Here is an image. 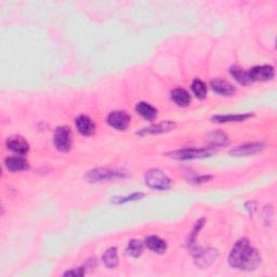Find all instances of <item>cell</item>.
Here are the masks:
<instances>
[{
	"mask_svg": "<svg viewBox=\"0 0 277 277\" xmlns=\"http://www.w3.org/2000/svg\"><path fill=\"white\" fill-rule=\"evenodd\" d=\"M126 177V173L119 170H113L109 168H97L90 170L89 172L86 173V180L90 183H99V182L111 181L123 179Z\"/></svg>",
	"mask_w": 277,
	"mask_h": 277,
	"instance_id": "obj_1",
	"label": "cell"
},
{
	"mask_svg": "<svg viewBox=\"0 0 277 277\" xmlns=\"http://www.w3.org/2000/svg\"><path fill=\"white\" fill-rule=\"evenodd\" d=\"M145 183L150 188L166 191L171 186V180L159 169H150L145 173Z\"/></svg>",
	"mask_w": 277,
	"mask_h": 277,
	"instance_id": "obj_2",
	"label": "cell"
},
{
	"mask_svg": "<svg viewBox=\"0 0 277 277\" xmlns=\"http://www.w3.org/2000/svg\"><path fill=\"white\" fill-rule=\"evenodd\" d=\"M251 246L247 238H242L236 242L234 247L232 248L229 256L230 266L235 269H241L243 261L249 253Z\"/></svg>",
	"mask_w": 277,
	"mask_h": 277,
	"instance_id": "obj_3",
	"label": "cell"
},
{
	"mask_svg": "<svg viewBox=\"0 0 277 277\" xmlns=\"http://www.w3.org/2000/svg\"><path fill=\"white\" fill-rule=\"evenodd\" d=\"M213 153L212 147H205V148H193L187 147L183 149L174 150V152L168 154L171 158L180 159V160H188V159H196L203 158V157L210 156Z\"/></svg>",
	"mask_w": 277,
	"mask_h": 277,
	"instance_id": "obj_4",
	"label": "cell"
},
{
	"mask_svg": "<svg viewBox=\"0 0 277 277\" xmlns=\"http://www.w3.org/2000/svg\"><path fill=\"white\" fill-rule=\"evenodd\" d=\"M54 145L60 152H68L72 147V132L67 127H59L54 134Z\"/></svg>",
	"mask_w": 277,
	"mask_h": 277,
	"instance_id": "obj_5",
	"label": "cell"
},
{
	"mask_svg": "<svg viewBox=\"0 0 277 277\" xmlns=\"http://www.w3.org/2000/svg\"><path fill=\"white\" fill-rule=\"evenodd\" d=\"M274 74V67L271 65L256 66L247 72L250 84L255 83V81H268L273 79Z\"/></svg>",
	"mask_w": 277,
	"mask_h": 277,
	"instance_id": "obj_6",
	"label": "cell"
},
{
	"mask_svg": "<svg viewBox=\"0 0 277 277\" xmlns=\"http://www.w3.org/2000/svg\"><path fill=\"white\" fill-rule=\"evenodd\" d=\"M194 260L196 266L200 269H207L210 267V264L215 261V259L218 256V253L215 249H203V248H197L196 250L193 251Z\"/></svg>",
	"mask_w": 277,
	"mask_h": 277,
	"instance_id": "obj_7",
	"label": "cell"
},
{
	"mask_svg": "<svg viewBox=\"0 0 277 277\" xmlns=\"http://www.w3.org/2000/svg\"><path fill=\"white\" fill-rule=\"evenodd\" d=\"M131 117L124 111L112 112L108 117V123L111 127L117 130H126L130 125Z\"/></svg>",
	"mask_w": 277,
	"mask_h": 277,
	"instance_id": "obj_8",
	"label": "cell"
},
{
	"mask_svg": "<svg viewBox=\"0 0 277 277\" xmlns=\"http://www.w3.org/2000/svg\"><path fill=\"white\" fill-rule=\"evenodd\" d=\"M263 149L264 145L262 143H247L231 149L230 154L234 157H247L260 153Z\"/></svg>",
	"mask_w": 277,
	"mask_h": 277,
	"instance_id": "obj_9",
	"label": "cell"
},
{
	"mask_svg": "<svg viewBox=\"0 0 277 277\" xmlns=\"http://www.w3.org/2000/svg\"><path fill=\"white\" fill-rule=\"evenodd\" d=\"M7 147L17 155H25L28 153L29 144L22 137H11L7 140Z\"/></svg>",
	"mask_w": 277,
	"mask_h": 277,
	"instance_id": "obj_10",
	"label": "cell"
},
{
	"mask_svg": "<svg viewBox=\"0 0 277 277\" xmlns=\"http://www.w3.org/2000/svg\"><path fill=\"white\" fill-rule=\"evenodd\" d=\"M175 128V124L171 121H166L161 122L157 125H152L149 127H146L142 129L138 135L140 136H146V135H159V134H165V132H169Z\"/></svg>",
	"mask_w": 277,
	"mask_h": 277,
	"instance_id": "obj_11",
	"label": "cell"
},
{
	"mask_svg": "<svg viewBox=\"0 0 277 277\" xmlns=\"http://www.w3.org/2000/svg\"><path fill=\"white\" fill-rule=\"evenodd\" d=\"M261 263V256L260 254L258 253V250L251 247L249 253L247 254L245 260L243 261L241 269L239 270H244V271H255L258 269V267L260 266Z\"/></svg>",
	"mask_w": 277,
	"mask_h": 277,
	"instance_id": "obj_12",
	"label": "cell"
},
{
	"mask_svg": "<svg viewBox=\"0 0 277 277\" xmlns=\"http://www.w3.org/2000/svg\"><path fill=\"white\" fill-rule=\"evenodd\" d=\"M211 88L213 91L217 92L218 94H221V96H224V97L233 96V94H234L236 91L235 87L232 84H230L229 81L220 79V78L211 81Z\"/></svg>",
	"mask_w": 277,
	"mask_h": 277,
	"instance_id": "obj_13",
	"label": "cell"
},
{
	"mask_svg": "<svg viewBox=\"0 0 277 277\" xmlns=\"http://www.w3.org/2000/svg\"><path fill=\"white\" fill-rule=\"evenodd\" d=\"M76 127L80 134L86 137L93 135L96 131V125L89 117L85 115H81L76 119Z\"/></svg>",
	"mask_w": 277,
	"mask_h": 277,
	"instance_id": "obj_14",
	"label": "cell"
},
{
	"mask_svg": "<svg viewBox=\"0 0 277 277\" xmlns=\"http://www.w3.org/2000/svg\"><path fill=\"white\" fill-rule=\"evenodd\" d=\"M145 245L148 249L154 251V253H156V254H163L167 250V247H168L167 243L163 241V239H161L158 236H155V235L148 236L145 239Z\"/></svg>",
	"mask_w": 277,
	"mask_h": 277,
	"instance_id": "obj_15",
	"label": "cell"
},
{
	"mask_svg": "<svg viewBox=\"0 0 277 277\" xmlns=\"http://www.w3.org/2000/svg\"><path fill=\"white\" fill-rule=\"evenodd\" d=\"M5 167L10 171H24L29 168V165L23 157L15 156L5 159Z\"/></svg>",
	"mask_w": 277,
	"mask_h": 277,
	"instance_id": "obj_16",
	"label": "cell"
},
{
	"mask_svg": "<svg viewBox=\"0 0 277 277\" xmlns=\"http://www.w3.org/2000/svg\"><path fill=\"white\" fill-rule=\"evenodd\" d=\"M171 99L179 106H187L191 103V96L185 89L177 88L171 91Z\"/></svg>",
	"mask_w": 277,
	"mask_h": 277,
	"instance_id": "obj_17",
	"label": "cell"
},
{
	"mask_svg": "<svg viewBox=\"0 0 277 277\" xmlns=\"http://www.w3.org/2000/svg\"><path fill=\"white\" fill-rule=\"evenodd\" d=\"M136 111L138 115H141L143 118L145 119H154L157 116V110L150 104L146 102H140L137 104Z\"/></svg>",
	"mask_w": 277,
	"mask_h": 277,
	"instance_id": "obj_18",
	"label": "cell"
},
{
	"mask_svg": "<svg viewBox=\"0 0 277 277\" xmlns=\"http://www.w3.org/2000/svg\"><path fill=\"white\" fill-rule=\"evenodd\" d=\"M251 114H239V115H218L212 118V121L215 123H241L247 121L248 118H250Z\"/></svg>",
	"mask_w": 277,
	"mask_h": 277,
	"instance_id": "obj_19",
	"label": "cell"
},
{
	"mask_svg": "<svg viewBox=\"0 0 277 277\" xmlns=\"http://www.w3.org/2000/svg\"><path fill=\"white\" fill-rule=\"evenodd\" d=\"M103 262L109 269H115L119 263L117 248L114 247L106 250L103 255Z\"/></svg>",
	"mask_w": 277,
	"mask_h": 277,
	"instance_id": "obj_20",
	"label": "cell"
},
{
	"mask_svg": "<svg viewBox=\"0 0 277 277\" xmlns=\"http://www.w3.org/2000/svg\"><path fill=\"white\" fill-rule=\"evenodd\" d=\"M231 74L232 76L234 77L239 84L242 85H249V79H248V75L247 72L243 71V68L238 67V66H233L231 68Z\"/></svg>",
	"mask_w": 277,
	"mask_h": 277,
	"instance_id": "obj_21",
	"label": "cell"
},
{
	"mask_svg": "<svg viewBox=\"0 0 277 277\" xmlns=\"http://www.w3.org/2000/svg\"><path fill=\"white\" fill-rule=\"evenodd\" d=\"M127 253L131 257H135V258L140 257L143 253V244L140 241H137V239H132V241H130L128 244Z\"/></svg>",
	"mask_w": 277,
	"mask_h": 277,
	"instance_id": "obj_22",
	"label": "cell"
},
{
	"mask_svg": "<svg viewBox=\"0 0 277 277\" xmlns=\"http://www.w3.org/2000/svg\"><path fill=\"white\" fill-rule=\"evenodd\" d=\"M192 90L198 99H204L207 94V86L199 79H195L192 84Z\"/></svg>",
	"mask_w": 277,
	"mask_h": 277,
	"instance_id": "obj_23",
	"label": "cell"
},
{
	"mask_svg": "<svg viewBox=\"0 0 277 277\" xmlns=\"http://www.w3.org/2000/svg\"><path fill=\"white\" fill-rule=\"evenodd\" d=\"M144 197L143 193H134L129 195V196H125V197H116L112 200V203H114L116 205L119 204H125V203H129V201H135V200H140Z\"/></svg>",
	"mask_w": 277,
	"mask_h": 277,
	"instance_id": "obj_24",
	"label": "cell"
},
{
	"mask_svg": "<svg viewBox=\"0 0 277 277\" xmlns=\"http://www.w3.org/2000/svg\"><path fill=\"white\" fill-rule=\"evenodd\" d=\"M64 276H69V277H80L85 275V269L84 268H78V269H72L68 270L67 272L63 274Z\"/></svg>",
	"mask_w": 277,
	"mask_h": 277,
	"instance_id": "obj_25",
	"label": "cell"
},
{
	"mask_svg": "<svg viewBox=\"0 0 277 277\" xmlns=\"http://www.w3.org/2000/svg\"><path fill=\"white\" fill-rule=\"evenodd\" d=\"M211 178L212 177H210V175H200V177H195L191 179V182L195 184H201V183H206V182L209 181Z\"/></svg>",
	"mask_w": 277,
	"mask_h": 277,
	"instance_id": "obj_26",
	"label": "cell"
}]
</instances>
